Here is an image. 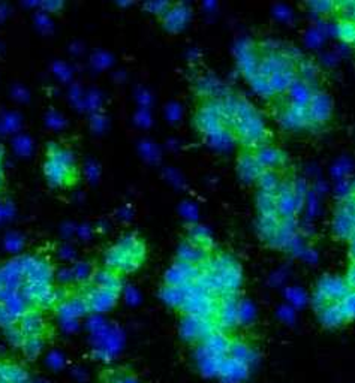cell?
<instances>
[{"label": "cell", "mask_w": 355, "mask_h": 383, "mask_svg": "<svg viewBox=\"0 0 355 383\" xmlns=\"http://www.w3.org/2000/svg\"><path fill=\"white\" fill-rule=\"evenodd\" d=\"M146 253V244L140 237L126 235L105 253V268L117 274H131L143 265Z\"/></svg>", "instance_id": "6da1fadb"}, {"label": "cell", "mask_w": 355, "mask_h": 383, "mask_svg": "<svg viewBox=\"0 0 355 383\" xmlns=\"http://www.w3.org/2000/svg\"><path fill=\"white\" fill-rule=\"evenodd\" d=\"M233 132L239 136L243 145L254 150L264 145L269 138L264 120L248 101L241 98L239 99Z\"/></svg>", "instance_id": "7a4b0ae2"}, {"label": "cell", "mask_w": 355, "mask_h": 383, "mask_svg": "<svg viewBox=\"0 0 355 383\" xmlns=\"http://www.w3.org/2000/svg\"><path fill=\"white\" fill-rule=\"evenodd\" d=\"M44 174L54 188H68L76 181V165L72 153L66 148L51 144L44 163Z\"/></svg>", "instance_id": "3957f363"}, {"label": "cell", "mask_w": 355, "mask_h": 383, "mask_svg": "<svg viewBox=\"0 0 355 383\" xmlns=\"http://www.w3.org/2000/svg\"><path fill=\"white\" fill-rule=\"evenodd\" d=\"M216 331L221 330L214 319H201L184 315L180 322V335L188 343H204Z\"/></svg>", "instance_id": "277c9868"}, {"label": "cell", "mask_w": 355, "mask_h": 383, "mask_svg": "<svg viewBox=\"0 0 355 383\" xmlns=\"http://www.w3.org/2000/svg\"><path fill=\"white\" fill-rule=\"evenodd\" d=\"M195 125L204 136L226 128L221 117L219 99H207L195 116Z\"/></svg>", "instance_id": "5b68a950"}, {"label": "cell", "mask_w": 355, "mask_h": 383, "mask_svg": "<svg viewBox=\"0 0 355 383\" xmlns=\"http://www.w3.org/2000/svg\"><path fill=\"white\" fill-rule=\"evenodd\" d=\"M303 204V198H300L294 185L291 183H281L279 189L276 192V211L279 219H294L297 211Z\"/></svg>", "instance_id": "8992f818"}, {"label": "cell", "mask_w": 355, "mask_h": 383, "mask_svg": "<svg viewBox=\"0 0 355 383\" xmlns=\"http://www.w3.org/2000/svg\"><path fill=\"white\" fill-rule=\"evenodd\" d=\"M333 114V101L322 90H315V93L307 105V116L312 128L326 125Z\"/></svg>", "instance_id": "52a82bcc"}, {"label": "cell", "mask_w": 355, "mask_h": 383, "mask_svg": "<svg viewBox=\"0 0 355 383\" xmlns=\"http://www.w3.org/2000/svg\"><path fill=\"white\" fill-rule=\"evenodd\" d=\"M119 295L120 294L111 292V290H105V289L90 285L87 289H84L83 300L87 305L89 312L105 313L108 310H111L117 304Z\"/></svg>", "instance_id": "ba28073f"}, {"label": "cell", "mask_w": 355, "mask_h": 383, "mask_svg": "<svg viewBox=\"0 0 355 383\" xmlns=\"http://www.w3.org/2000/svg\"><path fill=\"white\" fill-rule=\"evenodd\" d=\"M236 56H237V65L240 72L251 80L252 76L258 73V58L255 45L249 39H241L236 45Z\"/></svg>", "instance_id": "9c48e42d"}, {"label": "cell", "mask_w": 355, "mask_h": 383, "mask_svg": "<svg viewBox=\"0 0 355 383\" xmlns=\"http://www.w3.org/2000/svg\"><path fill=\"white\" fill-rule=\"evenodd\" d=\"M199 272H201V267H194L176 260V264L165 272V285L181 287L191 282H195Z\"/></svg>", "instance_id": "30bf717a"}, {"label": "cell", "mask_w": 355, "mask_h": 383, "mask_svg": "<svg viewBox=\"0 0 355 383\" xmlns=\"http://www.w3.org/2000/svg\"><path fill=\"white\" fill-rule=\"evenodd\" d=\"M216 324H218L219 330H231L240 324L239 320V301L236 297L222 298L221 302H218V312L214 316Z\"/></svg>", "instance_id": "8fae6325"}, {"label": "cell", "mask_w": 355, "mask_h": 383, "mask_svg": "<svg viewBox=\"0 0 355 383\" xmlns=\"http://www.w3.org/2000/svg\"><path fill=\"white\" fill-rule=\"evenodd\" d=\"M17 328L20 330L24 339L38 335L44 337L45 330H47V324H45V319L39 310L29 309L19 317Z\"/></svg>", "instance_id": "7c38bea8"}, {"label": "cell", "mask_w": 355, "mask_h": 383, "mask_svg": "<svg viewBox=\"0 0 355 383\" xmlns=\"http://www.w3.org/2000/svg\"><path fill=\"white\" fill-rule=\"evenodd\" d=\"M316 289L330 302H341L351 292L345 279L336 277V275H326V277H322L318 282Z\"/></svg>", "instance_id": "4fadbf2b"}, {"label": "cell", "mask_w": 355, "mask_h": 383, "mask_svg": "<svg viewBox=\"0 0 355 383\" xmlns=\"http://www.w3.org/2000/svg\"><path fill=\"white\" fill-rule=\"evenodd\" d=\"M279 121L285 129L289 131H301L306 128H312L311 120H309L307 116V108H301V106H296L291 103H288L282 110Z\"/></svg>", "instance_id": "5bb4252c"}, {"label": "cell", "mask_w": 355, "mask_h": 383, "mask_svg": "<svg viewBox=\"0 0 355 383\" xmlns=\"http://www.w3.org/2000/svg\"><path fill=\"white\" fill-rule=\"evenodd\" d=\"M189 19H191V9L186 5L179 4L169 6V9L162 15V23L164 27L169 30V32L177 34L188 24Z\"/></svg>", "instance_id": "9a60e30c"}, {"label": "cell", "mask_w": 355, "mask_h": 383, "mask_svg": "<svg viewBox=\"0 0 355 383\" xmlns=\"http://www.w3.org/2000/svg\"><path fill=\"white\" fill-rule=\"evenodd\" d=\"M209 257L210 250L201 246H196V244H192L189 241H184L183 244H180V247L177 250L179 262H184L194 267H203Z\"/></svg>", "instance_id": "2e32d148"}, {"label": "cell", "mask_w": 355, "mask_h": 383, "mask_svg": "<svg viewBox=\"0 0 355 383\" xmlns=\"http://www.w3.org/2000/svg\"><path fill=\"white\" fill-rule=\"evenodd\" d=\"M252 153H254L255 159L258 160V163L264 168V170H270V171L276 170L277 166H282L285 159H286L279 148H276V147L269 145V144H264V145L255 148Z\"/></svg>", "instance_id": "e0dca14e"}, {"label": "cell", "mask_w": 355, "mask_h": 383, "mask_svg": "<svg viewBox=\"0 0 355 383\" xmlns=\"http://www.w3.org/2000/svg\"><path fill=\"white\" fill-rule=\"evenodd\" d=\"M239 175L244 183H254L259 178V175L264 171V168H262L258 160L255 159L254 153L246 151L241 153L239 158Z\"/></svg>", "instance_id": "ac0fdd59"}, {"label": "cell", "mask_w": 355, "mask_h": 383, "mask_svg": "<svg viewBox=\"0 0 355 383\" xmlns=\"http://www.w3.org/2000/svg\"><path fill=\"white\" fill-rule=\"evenodd\" d=\"M90 280L94 286L105 289V290H111V292H116V294H120L123 289V282H121L120 274L108 268L91 272Z\"/></svg>", "instance_id": "d6986e66"}, {"label": "cell", "mask_w": 355, "mask_h": 383, "mask_svg": "<svg viewBox=\"0 0 355 383\" xmlns=\"http://www.w3.org/2000/svg\"><path fill=\"white\" fill-rule=\"evenodd\" d=\"M316 313L321 324L326 328H339L348 322L341 302H330Z\"/></svg>", "instance_id": "ffe728a7"}, {"label": "cell", "mask_w": 355, "mask_h": 383, "mask_svg": "<svg viewBox=\"0 0 355 383\" xmlns=\"http://www.w3.org/2000/svg\"><path fill=\"white\" fill-rule=\"evenodd\" d=\"M354 220H355V216L349 210H346L342 205L339 207V210L336 211L334 220H333L334 235L341 240H351L352 231H354Z\"/></svg>", "instance_id": "44dd1931"}, {"label": "cell", "mask_w": 355, "mask_h": 383, "mask_svg": "<svg viewBox=\"0 0 355 383\" xmlns=\"http://www.w3.org/2000/svg\"><path fill=\"white\" fill-rule=\"evenodd\" d=\"M288 101L291 105L296 106H301V108H307L309 102H311L315 90L312 86H309L306 83H303L301 80H296L294 83L291 84V87L288 88Z\"/></svg>", "instance_id": "7402d4cb"}, {"label": "cell", "mask_w": 355, "mask_h": 383, "mask_svg": "<svg viewBox=\"0 0 355 383\" xmlns=\"http://www.w3.org/2000/svg\"><path fill=\"white\" fill-rule=\"evenodd\" d=\"M296 80H297V72L296 69H292V71H281V72L273 73L269 78V83H270L273 93L281 95V93H286L291 84Z\"/></svg>", "instance_id": "603a6c76"}, {"label": "cell", "mask_w": 355, "mask_h": 383, "mask_svg": "<svg viewBox=\"0 0 355 383\" xmlns=\"http://www.w3.org/2000/svg\"><path fill=\"white\" fill-rule=\"evenodd\" d=\"M0 383H30V380L19 365L0 362Z\"/></svg>", "instance_id": "cb8c5ba5"}, {"label": "cell", "mask_w": 355, "mask_h": 383, "mask_svg": "<svg viewBox=\"0 0 355 383\" xmlns=\"http://www.w3.org/2000/svg\"><path fill=\"white\" fill-rule=\"evenodd\" d=\"M279 226H281V219L277 216H259V220H258L259 235L264 238L270 246H273L277 231H279Z\"/></svg>", "instance_id": "d4e9b609"}, {"label": "cell", "mask_w": 355, "mask_h": 383, "mask_svg": "<svg viewBox=\"0 0 355 383\" xmlns=\"http://www.w3.org/2000/svg\"><path fill=\"white\" fill-rule=\"evenodd\" d=\"M206 141L210 147L225 151V150H229L234 144V132L228 128H224L211 135H207Z\"/></svg>", "instance_id": "484cf974"}, {"label": "cell", "mask_w": 355, "mask_h": 383, "mask_svg": "<svg viewBox=\"0 0 355 383\" xmlns=\"http://www.w3.org/2000/svg\"><path fill=\"white\" fill-rule=\"evenodd\" d=\"M189 242L192 244H196V246H201L207 250H210L211 244H213V240H211V235H210V231L203 226V225H191L189 229H188V240Z\"/></svg>", "instance_id": "4316f807"}, {"label": "cell", "mask_w": 355, "mask_h": 383, "mask_svg": "<svg viewBox=\"0 0 355 383\" xmlns=\"http://www.w3.org/2000/svg\"><path fill=\"white\" fill-rule=\"evenodd\" d=\"M296 72H297V78L301 80L303 83L309 84V86H314L318 80V75H319V71L316 68V65L312 62V60L309 58H301L300 62L297 63L296 66Z\"/></svg>", "instance_id": "83f0119b"}, {"label": "cell", "mask_w": 355, "mask_h": 383, "mask_svg": "<svg viewBox=\"0 0 355 383\" xmlns=\"http://www.w3.org/2000/svg\"><path fill=\"white\" fill-rule=\"evenodd\" d=\"M228 354L231 355V358L244 364V365H248L255 358L254 350L243 342H231Z\"/></svg>", "instance_id": "f1b7e54d"}, {"label": "cell", "mask_w": 355, "mask_h": 383, "mask_svg": "<svg viewBox=\"0 0 355 383\" xmlns=\"http://www.w3.org/2000/svg\"><path fill=\"white\" fill-rule=\"evenodd\" d=\"M256 183L259 186V192L270 193V195L276 196V192H277V189H279L282 181H281L279 175H277L274 171L264 170V171H262V174L259 175V178L256 180Z\"/></svg>", "instance_id": "f546056e"}, {"label": "cell", "mask_w": 355, "mask_h": 383, "mask_svg": "<svg viewBox=\"0 0 355 383\" xmlns=\"http://www.w3.org/2000/svg\"><path fill=\"white\" fill-rule=\"evenodd\" d=\"M161 298L164 302H166L169 307L173 309H181V305L186 300V295H184L181 287H173V286H164L161 289Z\"/></svg>", "instance_id": "4dcf8cb0"}, {"label": "cell", "mask_w": 355, "mask_h": 383, "mask_svg": "<svg viewBox=\"0 0 355 383\" xmlns=\"http://www.w3.org/2000/svg\"><path fill=\"white\" fill-rule=\"evenodd\" d=\"M334 35L345 44H355V23L351 20H339L334 26Z\"/></svg>", "instance_id": "1f68e13d"}, {"label": "cell", "mask_w": 355, "mask_h": 383, "mask_svg": "<svg viewBox=\"0 0 355 383\" xmlns=\"http://www.w3.org/2000/svg\"><path fill=\"white\" fill-rule=\"evenodd\" d=\"M256 207L261 213V216H277L274 195L259 192L256 196Z\"/></svg>", "instance_id": "d6a6232c"}, {"label": "cell", "mask_w": 355, "mask_h": 383, "mask_svg": "<svg viewBox=\"0 0 355 383\" xmlns=\"http://www.w3.org/2000/svg\"><path fill=\"white\" fill-rule=\"evenodd\" d=\"M44 344H45L44 337H39V335L38 337H27V339H24L21 343V349L29 358H35L42 352Z\"/></svg>", "instance_id": "836d02e7"}, {"label": "cell", "mask_w": 355, "mask_h": 383, "mask_svg": "<svg viewBox=\"0 0 355 383\" xmlns=\"http://www.w3.org/2000/svg\"><path fill=\"white\" fill-rule=\"evenodd\" d=\"M251 81V86L252 88L256 91V93L262 98H271L274 96L273 93V90L270 87V83H269V78H264V76H261V75H255L252 76V78L249 80Z\"/></svg>", "instance_id": "e575fe53"}, {"label": "cell", "mask_w": 355, "mask_h": 383, "mask_svg": "<svg viewBox=\"0 0 355 383\" xmlns=\"http://www.w3.org/2000/svg\"><path fill=\"white\" fill-rule=\"evenodd\" d=\"M19 322V317L15 316L5 304L0 302V327H4L5 330L15 327V324Z\"/></svg>", "instance_id": "d590c367"}, {"label": "cell", "mask_w": 355, "mask_h": 383, "mask_svg": "<svg viewBox=\"0 0 355 383\" xmlns=\"http://www.w3.org/2000/svg\"><path fill=\"white\" fill-rule=\"evenodd\" d=\"M341 304L346 319L348 320L355 319V290H351V292L341 301Z\"/></svg>", "instance_id": "8d00e7d4"}, {"label": "cell", "mask_w": 355, "mask_h": 383, "mask_svg": "<svg viewBox=\"0 0 355 383\" xmlns=\"http://www.w3.org/2000/svg\"><path fill=\"white\" fill-rule=\"evenodd\" d=\"M307 6L312 9V12H315V14H322V15L331 14V12L336 9V4H333V2H327V0H322V2H312V4H307Z\"/></svg>", "instance_id": "74e56055"}, {"label": "cell", "mask_w": 355, "mask_h": 383, "mask_svg": "<svg viewBox=\"0 0 355 383\" xmlns=\"http://www.w3.org/2000/svg\"><path fill=\"white\" fill-rule=\"evenodd\" d=\"M336 9L342 14V17L345 20H355V0L354 2H341L336 4Z\"/></svg>", "instance_id": "f35d334b"}, {"label": "cell", "mask_w": 355, "mask_h": 383, "mask_svg": "<svg viewBox=\"0 0 355 383\" xmlns=\"http://www.w3.org/2000/svg\"><path fill=\"white\" fill-rule=\"evenodd\" d=\"M72 275H74V279H76V280H87L91 277V270L87 264L79 262L72 268Z\"/></svg>", "instance_id": "ab89813d"}, {"label": "cell", "mask_w": 355, "mask_h": 383, "mask_svg": "<svg viewBox=\"0 0 355 383\" xmlns=\"http://www.w3.org/2000/svg\"><path fill=\"white\" fill-rule=\"evenodd\" d=\"M15 150H17L20 155L26 156V155H29L30 150H32V143H30L27 136L20 135L17 140H15Z\"/></svg>", "instance_id": "60d3db41"}, {"label": "cell", "mask_w": 355, "mask_h": 383, "mask_svg": "<svg viewBox=\"0 0 355 383\" xmlns=\"http://www.w3.org/2000/svg\"><path fill=\"white\" fill-rule=\"evenodd\" d=\"M254 309L249 302H239V320L249 322L254 317Z\"/></svg>", "instance_id": "b9f144b4"}, {"label": "cell", "mask_w": 355, "mask_h": 383, "mask_svg": "<svg viewBox=\"0 0 355 383\" xmlns=\"http://www.w3.org/2000/svg\"><path fill=\"white\" fill-rule=\"evenodd\" d=\"M5 246H6L8 250H12V252L20 250L21 246H23V240H21V237H19V235L9 234V235L6 237V240H5Z\"/></svg>", "instance_id": "7bdbcfd3"}, {"label": "cell", "mask_w": 355, "mask_h": 383, "mask_svg": "<svg viewBox=\"0 0 355 383\" xmlns=\"http://www.w3.org/2000/svg\"><path fill=\"white\" fill-rule=\"evenodd\" d=\"M169 4L166 2H150V4H146L144 8L153 14H158V15H164L168 9H169Z\"/></svg>", "instance_id": "ee69618b"}, {"label": "cell", "mask_w": 355, "mask_h": 383, "mask_svg": "<svg viewBox=\"0 0 355 383\" xmlns=\"http://www.w3.org/2000/svg\"><path fill=\"white\" fill-rule=\"evenodd\" d=\"M180 210H181V213H183V216L186 218L188 220H191V222L196 220V218H198V210H196V207H195L194 204H191V203H184V204L181 205Z\"/></svg>", "instance_id": "f6af8a7d"}, {"label": "cell", "mask_w": 355, "mask_h": 383, "mask_svg": "<svg viewBox=\"0 0 355 383\" xmlns=\"http://www.w3.org/2000/svg\"><path fill=\"white\" fill-rule=\"evenodd\" d=\"M19 125H20V120H19V117L15 116V114H8L2 120V128L5 131H15V129L19 128Z\"/></svg>", "instance_id": "bcb514c9"}, {"label": "cell", "mask_w": 355, "mask_h": 383, "mask_svg": "<svg viewBox=\"0 0 355 383\" xmlns=\"http://www.w3.org/2000/svg\"><path fill=\"white\" fill-rule=\"evenodd\" d=\"M141 151H143V155L150 160H156L158 159V150L154 148V145L151 143H143L141 144Z\"/></svg>", "instance_id": "7dc6e473"}, {"label": "cell", "mask_w": 355, "mask_h": 383, "mask_svg": "<svg viewBox=\"0 0 355 383\" xmlns=\"http://www.w3.org/2000/svg\"><path fill=\"white\" fill-rule=\"evenodd\" d=\"M322 39H324V34L321 32L319 29L311 30V32H309L306 36V41L311 45H319L322 42Z\"/></svg>", "instance_id": "c3c4849f"}, {"label": "cell", "mask_w": 355, "mask_h": 383, "mask_svg": "<svg viewBox=\"0 0 355 383\" xmlns=\"http://www.w3.org/2000/svg\"><path fill=\"white\" fill-rule=\"evenodd\" d=\"M166 116H168V118L171 120V121H177V120L180 118V116H181V110H180V106H179V105H176V103H171V105H169L168 108H166Z\"/></svg>", "instance_id": "681fc988"}, {"label": "cell", "mask_w": 355, "mask_h": 383, "mask_svg": "<svg viewBox=\"0 0 355 383\" xmlns=\"http://www.w3.org/2000/svg\"><path fill=\"white\" fill-rule=\"evenodd\" d=\"M345 282H346V285H348V287H349L351 290H355V262H352L351 267L348 268Z\"/></svg>", "instance_id": "f907efd6"}, {"label": "cell", "mask_w": 355, "mask_h": 383, "mask_svg": "<svg viewBox=\"0 0 355 383\" xmlns=\"http://www.w3.org/2000/svg\"><path fill=\"white\" fill-rule=\"evenodd\" d=\"M14 208L11 204H0V222H4L12 216Z\"/></svg>", "instance_id": "816d5d0a"}, {"label": "cell", "mask_w": 355, "mask_h": 383, "mask_svg": "<svg viewBox=\"0 0 355 383\" xmlns=\"http://www.w3.org/2000/svg\"><path fill=\"white\" fill-rule=\"evenodd\" d=\"M136 121H138V123H140V125H143V126L150 125V114L147 113V110H141L140 113L136 114Z\"/></svg>", "instance_id": "f5cc1de1"}, {"label": "cell", "mask_w": 355, "mask_h": 383, "mask_svg": "<svg viewBox=\"0 0 355 383\" xmlns=\"http://www.w3.org/2000/svg\"><path fill=\"white\" fill-rule=\"evenodd\" d=\"M49 125L53 126V128H60L61 125H64V118H61L59 114L56 113H51L49 116Z\"/></svg>", "instance_id": "db71d44e"}, {"label": "cell", "mask_w": 355, "mask_h": 383, "mask_svg": "<svg viewBox=\"0 0 355 383\" xmlns=\"http://www.w3.org/2000/svg\"><path fill=\"white\" fill-rule=\"evenodd\" d=\"M95 63L98 65V66H106V65H110V57H108L106 54H98L96 57H95Z\"/></svg>", "instance_id": "11a10c76"}, {"label": "cell", "mask_w": 355, "mask_h": 383, "mask_svg": "<svg viewBox=\"0 0 355 383\" xmlns=\"http://www.w3.org/2000/svg\"><path fill=\"white\" fill-rule=\"evenodd\" d=\"M288 295L291 297V301H292V302H294V304H301L303 295H301V292H300V290H297V289H294V290H289V292H288Z\"/></svg>", "instance_id": "9f6ffc18"}, {"label": "cell", "mask_w": 355, "mask_h": 383, "mask_svg": "<svg viewBox=\"0 0 355 383\" xmlns=\"http://www.w3.org/2000/svg\"><path fill=\"white\" fill-rule=\"evenodd\" d=\"M87 174L91 180H95L98 177V166L95 163H89V168H87Z\"/></svg>", "instance_id": "6f0895ef"}, {"label": "cell", "mask_w": 355, "mask_h": 383, "mask_svg": "<svg viewBox=\"0 0 355 383\" xmlns=\"http://www.w3.org/2000/svg\"><path fill=\"white\" fill-rule=\"evenodd\" d=\"M42 8L44 9H49V11H56V9H59V8H61V4H59V2H44L42 4Z\"/></svg>", "instance_id": "680465c9"}, {"label": "cell", "mask_w": 355, "mask_h": 383, "mask_svg": "<svg viewBox=\"0 0 355 383\" xmlns=\"http://www.w3.org/2000/svg\"><path fill=\"white\" fill-rule=\"evenodd\" d=\"M36 20H38V23H41V24H39L41 27H50V20H49V17H45L44 14L38 15Z\"/></svg>", "instance_id": "91938a15"}, {"label": "cell", "mask_w": 355, "mask_h": 383, "mask_svg": "<svg viewBox=\"0 0 355 383\" xmlns=\"http://www.w3.org/2000/svg\"><path fill=\"white\" fill-rule=\"evenodd\" d=\"M276 14L279 15V17H282V19H288L289 17V11L286 8H284V6H277L276 8Z\"/></svg>", "instance_id": "94428289"}, {"label": "cell", "mask_w": 355, "mask_h": 383, "mask_svg": "<svg viewBox=\"0 0 355 383\" xmlns=\"http://www.w3.org/2000/svg\"><path fill=\"white\" fill-rule=\"evenodd\" d=\"M104 123H105V121H104L102 117H99V116H95V117H94V126H95L98 131L102 129Z\"/></svg>", "instance_id": "6125c7cd"}, {"label": "cell", "mask_w": 355, "mask_h": 383, "mask_svg": "<svg viewBox=\"0 0 355 383\" xmlns=\"http://www.w3.org/2000/svg\"><path fill=\"white\" fill-rule=\"evenodd\" d=\"M138 99H140L141 105H144V106L150 102V96H149V93H146V91H141V95H140V98H138Z\"/></svg>", "instance_id": "be15d7a7"}, {"label": "cell", "mask_w": 355, "mask_h": 383, "mask_svg": "<svg viewBox=\"0 0 355 383\" xmlns=\"http://www.w3.org/2000/svg\"><path fill=\"white\" fill-rule=\"evenodd\" d=\"M116 383H134V382L129 380V379H123V380H119V382H116Z\"/></svg>", "instance_id": "e7e4bbea"}, {"label": "cell", "mask_w": 355, "mask_h": 383, "mask_svg": "<svg viewBox=\"0 0 355 383\" xmlns=\"http://www.w3.org/2000/svg\"><path fill=\"white\" fill-rule=\"evenodd\" d=\"M352 193H354V195H355V181H354V183H352Z\"/></svg>", "instance_id": "03108f58"}, {"label": "cell", "mask_w": 355, "mask_h": 383, "mask_svg": "<svg viewBox=\"0 0 355 383\" xmlns=\"http://www.w3.org/2000/svg\"><path fill=\"white\" fill-rule=\"evenodd\" d=\"M0 159H2V148H0Z\"/></svg>", "instance_id": "003e7915"}]
</instances>
